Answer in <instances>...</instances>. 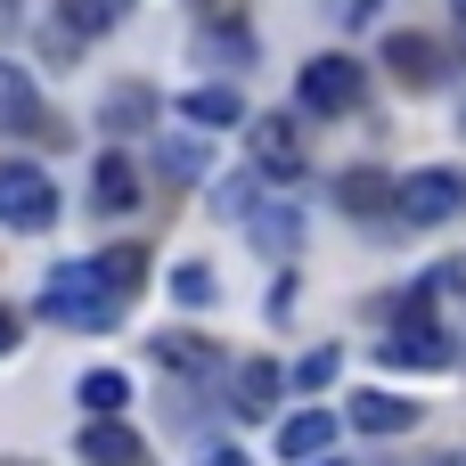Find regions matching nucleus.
Here are the masks:
<instances>
[{
  "mask_svg": "<svg viewBox=\"0 0 466 466\" xmlns=\"http://www.w3.org/2000/svg\"><path fill=\"white\" fill-rule=\"evenodd\" d=\"M41 319H57V328H115L123 319V295L106 287L98 262H57L41 279Z\"/></svg>",
  "mask_w": 466,
  "mask_h": 466,
  "instance_id": "obj_1",
  "label": "nucleus"
},
{
  "mask_svg": "<svg viewBox=\"0 0 466 466\" xmlns=\"http://www.w3.org/2000/svg\"><path fill=\"white\" fill-rule=\"evenodd\" d=\"M377 360H385V369H418V377H434V369L459 360L451 336H442V319H434V295H410V303H401V319H393V336L377 344Z\"/></svg>",
  "mask_w": 466,
  "mask_h": 466,
  "instance_id": "obj_2",
  "label": "nucleus"
},
{
  "mask_svg": "<svg viewBox=\"0 0 466 466\" xmlns=\"http://www.w3.org/2000/svg\"><path fill=\"white\" fill-rule=\"evenodd\" d=\"M459 213H466V172H451V164L393 180V221H401V229H442V221H459Z\"/></svg>",
  "mask_w": 466,
  "mask_h": 466,
  "instance_id": "obj_3",
  "label": "nucleus"
},
{
  "mask_svg": "<svg viewBox=\"0 0 466 466\" xmlns=\"http://www.w3.org/2000/svg\"><path fill=\"white\" fill-rule=\"evenodd\" d=\"M360 90H369V66H360V57H344V49L303 57V74H295L303 115H352V106H360Z\"/></svg>",
  "mask_w": 466,
  "mask_h": 466,
  "instance_id": "obj_4",
  "label": "nucleus"
},
{
  "mask_svg": "<svg viewBox=\"0 0 466 466\" xmlns=\"http://www.w3.org/2000/svg\"><path fill=\"white\" fill-rule=\"evenodd\" d=\"M0 221H8L16 238H41V229L57 221V180H49L41 164L8 156V164H0Z\"/></svg>",
  "mask_w": 466,
  "mask_h": 466,
  "instance_id": "obj_5",
  "label": "nucleus"
},
{
  "mask_svg": "<svg viewBox=\"0 0 466 466\" xmlns=\"http://www.w3.org/2000/svg\"><path fill=\"white\" fill-rule=\"evenodd\" d=\"M246 147H254V180H279V188L303 180V164H311L295 115H254V123H246Z\"/></svg>",
  "mask_w": 466,
  "mask_h": 466,
  "instance_id": "obj_6",
  "label": "nucleus"
},
{
  "mask_svg": "<svg viewBox=\"0 0 466 466\" xmlns=\"http://www.w3.org/2000/svg\"><path fill=\"white\" fill-rule=\"evenodd\" d=\"M336 410H295V418H279V459L287 466H311V459H328L336 451Z\"/></svg>",
  "mask_w": 466,
  "mask_h": 466,
  "instance_id": "obj_7",
  "label": "nucleus"
},
{
  "mask_svg": "<svg viewBox=\"0 0 466 466\" xmlns=\"http://www.w3.org/2000/svg\"><path fill=\"white\" fill-rule=\"evenodd\" d=\"M147 123H156V90H147V82H115V90L98 98V131H106V139H139Z\"/></svg>",
  "mask_w": 466,
  "mask_h": 466,
  "instance_id": "obj_8",
  "label": "nucleus"
},
{
  "mask_svg": "<svg viewBox=\"0 0 466 466\" xmlns=\"http://www.w3.org/2000/svg\"><path fill=\"white\" fill-rule=\"evenodd\" d=\"M90 205H98L106 221L139 205V164H131L123 147H106V156H98V172H90Z\"/></svg>",
  "mask_w": 466,
  "mask_h": 466,
  "instance_id": "obj_9",
  "label": "nucleus"
},
{
  "mask_svg": "<svg viewBox=\"0 0 466 466\" xmlns=\"http://www.w3.org/2000/svg\"><path fill=\"white\" fill-rule=\"evenodd\" d=\"M74 451H82V466H139V434L123 418H90L74 434Z\"/></svg>",
  "mask_w": 466,
  "mask_h": 466,
  "instance_id": "obj_10",
  "label": "nucleus"
},
{
  "mask_svg": "<svg viewBox=\"0 0 466 466\" xmlns=\"http://www.w3.org/2000/svg\"><path fill=\"white\" fill-rule=\"evenodd\" d=\"M344 418H352L360 434H410L426 410H418V401H401V393H377V385H369V393H352V410H344Z\"/></svg>",
  "mask_w": 466,
  "mask_h": 466,
  "instance_id": "obj_11",
  "label": "nucleus"
},
{
  "mask_svg": "<svg viewBox=\"0 0 466 466\" xmlns=\"http://www.w3.org/2000/svg\"><path fill=\"white\" fill-rule=\"evenodd\" d=\"M180 115H188L197 131H229V123H246V98H238L229 82H197V90L180 98Z\"/></svg>",
  "mask_w": 466,
  "mask_h": 466,
  "instance_id": "obj_12",
  "label": "nucleus"
},
{
  "mask_svg": "<svg viewBox=\"0 0 466 466\" xmlns=\"http://www.w3.org/2000/svg\"><path fill=\"white\" fill-rule=\"evenodd\" d=\"M156 172L180 180V188H197V180L213 172V147H205L197 131H172V139H156Z\"/></svg>",
  "mask_w": 466,
  "mask_h": 466,
  "instance_id": "obj_13",
  "label": "nucleus"
},
{
  "mask_svg": "<svg viewBox=\"0 0 466 466\" xmlns=\"http://www.w3.org/2000/svg\"><path fill=\"white\" fill-rule=\"evenodd\" d=\"M0 131H41V90H33V74L8 66V57H0Z\"/></svg>",
  "mask_w": 466,
  "mask_h": 466,
  "instance_id": "obj_14",
  "label": "nucleus"
},
{
  "mask_svg": "<svg viewBox=\"0 0 466 466\" xmlns=\"http://www.w3.org/2000/svg\"><path fill=\"white\" fill-rule=\"evenodd\" d=\"M131 8H139V0H57V25H66L74 41H98V33H115Z\"/></svg>",
  "mask_w": 466,
  "mask_h": 466,
  "instance_id": "obj_15",
  "label": "nucleus"
},
{
  "mask_svg": "<svg viewBox=\"0 0 466 466\" xmlns=\"http://www.w3.org/2000/svg\"><path fill=\"white\" fill-rule=\"evenodd\" d=\"M336 197H344L352 221H385V213H393V180H385V172H344Z\"/></svg>",
  "mask_w": 466,
  "mask_h": 466,
  "instance_id": "obj_16",
  "label": "nucleus"
},
{
  "mask_svg": "<svg viewBox=\"0 0 466 466\" xmlns=\"http://www.w3.org/2000/svg\"><path fill=\"white\" fill-rule=\"evenodd\" d=\"M279 385H287V377H279L270 360H246V369L229 377V401H238V418H270V401H279Z\"/></svg>",
  "mask_w": 466,
  "mask_h": 466,
  "instance_id": "obj_17",
  "label": "nucleus"
},
{
  "mask_svg": "<svg viewBox=\"0 0 466 466\" xmlns=\"http://www.w3.org/2000/svg\"><path fill=\"white\" fill-rule=\"evenodd\" d=\"M385 66H393L401 82H442V49L418 41V33H393V41H385Z\"/></svg>",
  "mask_w": 466,
  "mask_h": 466,
  "instance_id": "obj_18",
  "label": "nucleus"
},
{
  "mask_svg": "<svg viewBox=\"0 0 466 466\" xmlns=\"http://www.w3.org/2000/svg\"><path fill=\"white\" fill-rule=\"evenodd\" d=\"M156 360H164L172 377H213V344L188 336V328H164V336H156Z\"/></svg>",
  "mask_w": 466,
  "mask_h": 466,
  "instance_id": "obj_19",
  "label": "nucleus"
},
{
  "mask_svg": "<svg viewBox=\"0 0 466 466\" xmlns=\"http://www.w3.org/2000/svg\"><path fill=\"white\" fill-rule=\"evenodd\" d=\"M254 246L262 254H295L303 246V213L295 205H254Z\"/></svg>",
  "mask_w": 466,
  "mask_h": 466,
  "instance_id": "obj_20",
  "label": "nucleus"
},
{
  "mask_svg": "<svg viewBox=\"0 0 466 466\" xmlns=\"http://www.w3.org/2000/svg\"><path fill=\"white\" fill-rule=\"evenodd\" d=\"M82 410H90V418H123V410H131V377H123V369H90V377H82Z\"/></svg>",
  "mask_w": 466,
  "mask_h": 466,
  "instance_id": "obj_21",
  "label": "nucleus"
},
{
  "mask_svg": "<svg viewBox=\"0 0 466 466\" xmlns=\"http://www.w3.org/2000/svg\"><path fill=\"white\" fill-rule=\"evenodd\" d=\"M90 262L106 270V287H115L123 303L139 295V270H147V254H139V246H106V254H90Z\"/></svg>",
  "mask_w": 466,
  "mask_h": 466,
  "instance_id": "obj_22",
  "label": "nucleus"
},
{
  "mask_svg": "<svg viewBox=\"0 0 466 466\" xmlns=\"http://www.w3.org/2000/svg\"><path fill=\"white\" fill-rule=\"evenodd\" d=\"M213 295H221V287H213V262H180V270H172V303H180V311H205Z\"/></svg>",
  "mask_w": 466,
  "mask_h": 466,
  "instance_id": "obj_23",
  "label": "nucleus"
},
{
  "mask_svg": "<svg viewBox=\"0 0 466 466\" xmlns=\"http://www.w3.org/2000/svg\"><path fill=\"white\" fill-rule=\"evenodd\" d=\"M336 369H344V360H336V344H319V352H303V360H295V385H303V393H319V385H336Z\"/></svg>",
  "mask_w": 466,
  "mask_h": 466,
  "instance_id": "obj_24",
  "label": "nucleus"
},
{
  "mask_svg": "<svg viewBox=\"0 0 466 466\" xmlns=\"http://www.w3.org/2000/svg\"><path fill=\"white\" fill-rule=\"evenodd\" d=\"M197 8V25H213V33H229L238 16H246V0H188Z\"/></svg>",
  "mask_w": 466,
  "mask_h": 466,
  "instance_id": "obj_25",
  "label": "nucleus"
},
{
  "mask_svg": "<svg viewBox=\"0 0 466 466\" xmlns=\"http://www.w3.org/2000/svg\"><path fill=\"white\" fill-rule=\"evenodd\" d=\"M16 352V311H0V360Z\"/></svg>",
  "mask_w": 466,
  "mask_h": 466,
  "instance_id": "obj_26",
  "label": "nucleus"
},
{
  "mask_svg": "<svg viewBox=\"0 0 466 466\" xmlns=\"http://www.w3.org/2000/svg\"><path fill=\"white\" fill-rule=\"evenodd\" d=\"M205 466H246V459H238V451H213V459H205Z\"/></svg>",
  "mask_w": 466,
  "mask_h": 466,
  "instance_id": "obj_27",
  "label": "nucleus"
},
{
  "mask_svg": "<svg viewBox=\"0 0 466 466\" xmlns=\"http://www.w3.org/2000/svg\"><path fill=\"white\" fill-rule=\"evenodd\" d=\"M459 139H466V98H459Z\"/></svg>",
  "mask_w": 466,
  "mask_h": 466,
  "instance_id": "obj_28",
  "label": "nucleus"
},
{
  "mask_svg": "<svg viewBox=\"0 0 466 466\" xmlns=\"http://www.w3.org/2000/svg\"><path fill=\"white\" fill-rule=\"evenodd\" d=\"M451 8H459V25H466V0H451Z\"/></svg>",
  "mask_w": 466,
  "mask_h": 466,
  "instance_id": "obj_29",
  "label": "nucleus"
},
{
  "mask_svg": "<svg viewBox=\"0 0 466 466\" xmlns=\"http://www.w3.org/2000/svg\"><path fill=\"white\" fill-rule=\"evenodd\" d=\"M0 466H33V459H0Z\"/></svg>",
  "mask_w": 466,
  "mask_h": 466,
  "instance_id": "obj_30",
  "label": "nucleus"
},
{
  "mask_svg": "<svg viewBox=\"0 0 466 466\" xmlns=\"http://www.w3.org/2000/svg\"><path fill=\"white\" fill-rule=\"evenodd\" d=\"M311 466H344V459H311Z\"/></svg>",
  "mask_w": 466,
  "mask_h": 466,
  "instance_id": "obj_31",
  "label": "nucleus"
}]
</instances>
